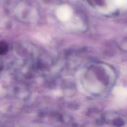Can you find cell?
I'll return each mask as SVG.
<instances>
[{
    "label": "cell",
    "instance_id": "cell-2",
    "mask_svg": "<svg viewBox=\"0 0 127 127\" xmlns=\"http://www.w3.org/2000/svg\"><path fill=\"white\" fill-rule=\"evenodd\" d=\"M115 92L116 95L122 97L127 96V89L122 87H117L115 88Z\"/></svg>",
    "mask_w": 127,
    "mask_h": 127
},
{
    "label": "cell",
    "instance_id": "cell-1",
    "mask_svg": "<svg viewBox=\"0 0 127 127\" xmlns=\"http://www.w3.org/2000/svg\"><path fill=\"white\" fill-rule=\"evenodd\" d=\"M57 13L58 17L62 20L68 19L71 15V8L66 5L60 6L57 9Z\"/></svg>",
    "mask_w": 127,
    "mask_h": 127
}]
</instances>
